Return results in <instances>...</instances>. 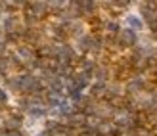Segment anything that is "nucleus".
Instances as JSON below:
<instances>
[{
	"label": "nucleus",
	"instance_id": "1",
	"mask_svg": "<svg viewBox=\"0 0 157 136\" xmlns=\"http://www.w3.org/2000/svg\"><path fill=\"white\" fill-rule=\"evenodd\" d=\"M128 25L130 27H134V29H140V27H142V21H140V17H138V15H128Z\"/></svg>",
	"mask_w": 157,
	"mask_h": 136
},
{
	"label": "nucleus",
	"instance_id": "2",
	"mask_svg": "<svg viewBox=\"0 0 157 136\" xmlns=\"http://www.w3.org/2000/svg\"><path fill=\"white\" fill-rule=\"evenodd\" d=\"M8 98V96H6V92L2 90V88H0V100H6Z\"/></svg>",
	"mask_w": 157,
	"mask_h": 136
}]
</instances>
